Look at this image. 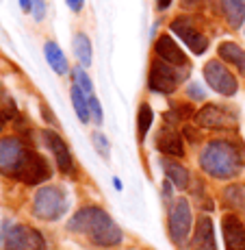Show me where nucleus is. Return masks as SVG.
I'll return each instance as SVG.
<instances>
[{
  "instance_id": "obj_32",
  "label": "nucleus",
  "mask_w": 245,
  "mask_h": 250,
  "mask_svg": "<svg viewBox=\"0 0 245 250\" xmlns=\"http://www.w3.org/2000/svg\"><path fill=\"white\" fill-rule=\"evenodd\" d=\"M41 111H44V115H46V120H48V122H55V115H52L50 111H48V107H46V104H41Z\"/></svg>"
},
{
  "instance_id": "obj_8",
  "label": "nucleus",
  "mask_w": 245,
  "mask_h": 250,
  "mask_svg": "<svg viewBox=\"0 0 245 250\" xmlns=\"http://www.w3.org/2000/svg\"><path fill=\"white\" fill-rule=\"evenodd\" d=\"M204 76L206 83H208L210 89H215L222 96H234L239 89V83L234 79V74L230 72L219 59H213L204 65Z\"/></svg>"
},
{
  "instance_id": "obj_15",
  "label": "nucleus",
  "mask_w": 245,
  "mask_h": 250,
  "mask_svg": "<svg viewBox=\"0 0 245 250\" xmlns=\"http://www.w3.org/2000/svg\"><path fill=\"white\" fill-rule=\"evenodd\" d=\"M193 250H217L213 222L206 215H202L198 220V227H195V233H193Z\"/></svg>"
},
{
  "instance_id": "obj_14",
  "label": "nucleus",
  "mask_w": 245,
  "mask_h": 250,
  "mask_svg": "<svg viewBox=\"0 0 245 250\" xmlns=\"http://www.w3.org/2000/svg\"><path fill=\"white\" fill-rule=\"evenodd\" d=\"M156 148L167 157H182L185 155V146H182V137L176 128H161L156 137Z\"/></svg>"
},
{
  "instance_id": "obj_9",
  "label": "nucleus",
  "mask_w": 245,
  "mask_h": 250,
  "mask_svg": "<svg viewBox=\"0 0 245 250\" xmlns=\"http://www.w3.org/2000/svg\"><path fill=\"white\" fill-rule=\"evenodd\" d=\"M182 81V76L174 70V65L165 63V61H152V68H150V89L152 91H158V94H171L176 91L178 83Z\"/></svg>"
},
{
  "instance_id": "obj_26",
  "label": "nucleus",
  "mask_w": 245,
  "mask_h": 250,
  "mask_svg": "<svg viewBox=\"0 0 245 250\" xmlns=\"http://www.w3.org/2000/svg\"><path fill=\"white\" fill-rule=\"evenodd\" d=\"M89 113L94 115V120H95V124H102V109H100V103H98V98L95 96H89Z\"/></svg>"
},
{
  "instance_id": "obj_19",
  "label": "nucleus",
  "mask_w": 245,
  "mask_h": 250,
  "mask_svg": "<svg viewBox=\"0 0 245 250\" xmlns=\"http://www.w3.org/2000/svg\"><path fill=\"white\" fill-rule=\"evenodd\" d=\"M44 52H46V61L52 65V70H55L57 74H67L70 65H67V59H65L63 50L59 48V44L48 42V44L44 46Z\"/></svg>"
},
{
  "instance_id": "obj_35",
  "label": "nucleus",
  "mask_w": 245,
  "mask_h": 250,
  "mask_svg": "<svg viewBox=\"0 0 245 250\" xmlns=\"http://www.w3.org/2000/svg\"><path fill=\"white\" fill-rule=\"evenodd\" d=\"M4 120H7V115L0 111V133H2V128H4Z\"/></svg>"
},
{
  "instance_id": "obj_28",
  "label": "nucleus",
  "mask_w": 245,
  "mask_h": 250,
  "mask_svg": "<svg viewBox=\"0 0 245 250\" xmlns=\"http://www.w3.org/2000/svg\"><path fill=\"white\" fill-rule=\"evenodd\" d=\"M94 144H95V148H98L100 155L109 157V142H107V137H104L102 133H94Z\"/></svg>"
},
{
  "instance_id": "obj_10",
  "label": "nucleus",
  "mask_w": 245,
  "mask_h": 250,
  "mask_svg": "<svg viewBox=\"0 0 245 250\" xmlns=\"http://www.w3.org/2000/svg\"><path fill=\"white\" fill-rule=\"evenodd\" d=\"M171 31H174L178 37H182V42H185L195 55H204V50L208 48V37L195 26L189 16L176 18V20L171 22Z\"/></svg>"
},
{
  "instance_id": "obj_23",
  "label": "nucleus",
  "mask_w": 245,
  "mask_h": 250,
  "mask_svg": "<svg viewBox=\"0 0 245 250\" xmlns=\"http://www.w3.org/2000/svg\"><path fill=\"white\" fill-rule=\"evenodd\" d=\"M72 103H74V109H76V113H78V118H80V122H89V118H91V113H89V100H87V96L83 94L78 87H72Z\"/></svg>"
},
{
  "instance_id": "obj_34",
  "label": "nucleus",
  "mask_w": 245,
  "mask_h": 250,
  "mask_svg": "<svg viewBox=\"0 0 245 250\" xmlns=\"http://www.w3.org/2000/svg\"><path fill=\"white\" fill-rule=\"evenodd\" d=\"M200 0H182V4H185V7H193V4H198Z\"/></svg>"
},
{
  "instance_id": "obj_4",
  "label": "nucleus",
  "mask_w": 245,
  "mask_h": 250,
  "mask_svg": "<svg viewBox=\"0 0 245 250\" xmlns=\"http://www.w3.org/2000/svg\"><path fill=\"white\" fill-rule=\"evenodd\" d=\"M67 194L59 185H48L41 187L33 198V215L46 222H55V220L63 218L67 211Z\"/></svg>"
},
{
  "instance_id": "obj_21",
  "label": "nucleus",
  "mask_w": 245,
  "mask_h": 250,
  "mask_svg": "<svg viewBox=\"0 0 245 250\" xmlns=\"http://www.w3.org/2000/svg\"><path fill=\"white\" fill-rule=\"evenodd\" d=\"M152 120H154V113H152L150 104L143 103L141 107H139V113H137V131H139V142H143L148 135V131H150L152 126Z\"/></svg>"
},
{
  "instance_id": "obj_18",
  "label": "nucleus",
  "mask_w": 245,
  "mask_h": 250,
  "mask_svg": "<svg viewBox=\"0 0 245 250\" xmlns=\"http://www.w3.org/2000/svg\"><path fill=\"white\" fill-rule=\"evenodd\" d=\"M222 9L232 28H241L245 20V0H222Z\"/></svg>"
},
{
  "instance_id": "obj_3",
  "label": "nucleus",
  "mask_w": 245,
  "mask_h": 250,
  "mask_svg": "<svg viewBox=\"0 0 245 250\" xmlns=\"http://www.w3.org/2000/svg\"><path fill=\"white\" fill-rule=\"evenodd\" d=\"M67 229L72 233H80L87 235L91 239V244L100 248H111L122 244V230L113 222V218L100 207H83L80 211H76L72 215Z\"/></svg>"
},
{
  "instance_id": "obj_33",
  "label": "nucleus",
  "mask_w": 245,
  "mask_h": 250,
  "mask_svg": "<svg viewBox=\"0 0 245 250\" xmlns=\"http://www.w3.org/2000/svg\"><path fill=\"white\" fill-rule=\"evenodd\" d=\"M20 4L24 11H31V0H20Z\"/></svg>"
},
{
  "instance_id": "obj_5",
  "label": "nucleus",
  "mask_w": 245,
  "mask_h": 250,
  "mask_svg": "<svg viewBox=\"0 0 245 250\" xmlns=\"http://www.w3.org/2000/svg\"><path fill=\"white\" fill-rule=\"evenodd\" d=\"M4 250H46V239L37 229L16 224L4 235Z\"/></svg>"
},
{
  "instance_id": "obj_7",
  "label": "nucleus",
  "mask_w": 245,
  "mask_h": 250,
  "mask_svg": "<svg viewBox=\"0 0 245 250\" xmlns=\"http://www.w3.org/2000/svg\"><path fill=\"white\" fill-rule=\"evenodd\" d=\"M237 111L222 104H206L195 113V124L204 128H237Z\"/></svg>"
},
{
  "instance_id": "obj_22",
  "label": "nucleus",
  "mask_w": 245,
  "mask_h": 250,
  "mask_svg": "<svg viewBox=\"0 0 245 250\" xmlns=\"http://www.w3.org/2000/svg\"><path fill=\"white\" fill-rule=\"evenodd\" d=\"M224 203L230 209H245V189L241 185H230L224 189Z\"/></svg>"
},
{
  "instance_id": "obj_16",
  "label": "nucleus",
  "mask_w": 245,
  "mask_h": 250,
  "mask_svg": "<svg viewBox=\"0 0 245 250\" xmlns=\"http://www.w3.org/2000/svg\"><path fill=\"white\" fill-rule=\"evenodd\" d=\"M217 52H219V59L226 61L228 65H234L245 76V50L241 46H237L234 42H224V44H219Z\"/></svg>"
},
{
  "instance_id": "obj_12",
  "label": "nucleus",
  "mask_w": 245,
  "mask_h": 250,
  "mask_svg": "<svg viewBox=\"0 0 245 250\" xmlns=\"http://www.w3.org/2000/svg\"><path fill=\"white\" fill-rule=\"evenodd\" d=\"M226 250H245V227L237 215L228 213L222 220Z\"/></svg>"
},
{
  "instance_id": "obj_31",
  "label": "nucleus",
  "mask_w": 245,
  "mask_h": 250,
  "mask_svg": "<svg viewBox=\"0 0 245 250\" xmlns=\"http://www.w3.org/2000/svg\"><path fill=\"white\" fill-rule=\"evenodd\" d=\"M171 2H174V0H156V4H158V9H161V11H165Z\"/></svg>"
},
{
  "instance_id": "obj_25",
  "label": "nucleus",
  "mask_w": 245,
  "mask_h": 250,
  "mask_svg": "<svg viewBox=\"0 0 245 250\" xmlns=\"http://www.w3.org/2000/svg\"><path fill=\"white\" fill-rule=\"evenodd\" d=\"M74 85L78 87L80 91H83L85 96H91V91H94V87H91V81H89V76H87V72H85L83 68H76L74 72Z\"/></svg>"
},
{
  "instance_id": "obj_11",
  "label": "nucleus",
  "mask_w": 245,
  "mask_h": 250,
  "mask_svg": "<svg viewBox=\"0 0 245 250\" xmlns=\"http://www.w3.org/2000/svg\"><path fill=\"white\" fill-rule=\"evenodd\" d=\"M41 137H44V144L48 146V150L52 152L57 161V167L61 172H72V155H70V148L67 144L61 139V135H57L55 131H41Z\"/></svg>"
},
{
  "instance_id": "obj_13",
  "label": "nucleus",
  "mask_w": 245,
  "mask_h": 250,
  "mask_svg": "<svg viewBox=\"0 0 245 250\" xmlns=\"http://www.w3.org/2000/svg\"><path fill=\"white\" fill-rule=\"evenodd\" d=\"M154 50H156V55L161 57V61L174 65V68H185L187 65V55L182 52V48L176 44L171 35H161L158 37Z\"/></svg>"
},
{
  "instance_id": "obj_29",
  "label": "nucleus",
  "mask_w": 245,
  "mask_h": 250,
  "mask_svg": "<svg viewBox=\"0 0 245 250\" xmlns=\"http://www.w3.org/2000/svg\"><path fill=\"white\" fill-rule=\"evenodd\" d=\"M189 96H191V100H204V91H202V87L198 83L189 85Z\"/></svg>"
},
{
  "instance_id": "obj_24",
  "label": "nucleus",
  "mask_w": 245,
  "mask_h": 250,
  "mask_svg": "<svg viewBox=\"0 0 245 250\" xmlns=\"http://www.w3.org/2000/svg\"><path fill=\"white\" fill-rule=\"evenodd\" d=\"M191 115H193V107H191V104H176L174 109H171L170 113H165V120L167 122H182V120H187V118H191Z\"/></svg>"
},
{
  "instance_id": "obj_6",
  "label": "nucleus",
  "mask_w": 245,
  "mask_h": 250,
  "mask_svg": "<svg viewBox=\"0 0 245 250\" xmlns=\"http://www.w3.org/2000/svg\"><path fill=\"white\" fill-rule=\"evenodd\" d=\"M193 215H191V205L187 198L171 200L170 207V233L176 244H185L191 233Z\"/></svg>"
},
{
  "instance_id": "obj_20",
  "label": "nucleus",
  "mask_w": 245,
  "mask_h": 250,
  "mask_svg": "<svg viewBox=\"0 0 245 250\" xmlns=\"http://www.w3.org/2000/svg\"><path fill=\"white\" fill-rule=\"evenodd\" d=\"M74 55L83 65H91V42L85 33H76L74 35Z\"/></svg>"
},
{
  "instance_id": "obj_27",
  "label": "nucleus",
  "mask_w": 245,
  "mask_h": 250,
  "mask_svg": "<svg viewBox=\"0 0 245 250\" xmlns=\"http://www.w3.org/2000/svg\"><path fill=\"white\" fill-rule=\"evenodd\" d=\"M31 9L37 22H41L46 18V0H31Z\"/></svg>"
},
{
  "instance_id": "obj_30",
  "label": "nucleus",
  "mask_w": 245,
  "mask_h": 250,
  "mask_svg": "<svg viewBox=\"0 0 245 250\" xmlns=\"http://www.w3.org/2000/svg\"><path fill=\"white\" fill-rule=\"evenodd\" d=\"M67 2V7L72 9L74 13H78V11H83V4H85V0H65Z\"/></svg>"
},
{
  "instance_id": "obj_2",
  "label": "nucleus",
  "mask_w": 245,
  "mask_h": 250,
  "mask_svg": "<svg viewBox=\"0 0 245 250\" xmlns=\"http://www.w3.org/2000/svg\"><path fill=\"white\" fill-rule=\"evenodd\" d=\"M245 166V146L239 139H213L200 155V167L219 181L234 179Z\"/></svg>"
},
{
  "instance_id": "obj_1",
  "label": "nucleus",
  "mask_w": 245,
  "mask_h": 250,
  "mask_svg": "<svg viewBox=\"0 0 245 250\" xmlns=\"http://www.w3.org/2000/svg\"><path fill=\"white\" fill-rule=\"evenodd\" d=\"M0 172L26 185H39L50 179V166L39 152L28 148L20 137L0 139Z\"/></svg>"
},
{
  "instance_id": "obj_17",
  "label": "nucleus",
  "mask_w": 245,
  "mask_h": 250,
  "mask_svg": "<svg viewBox=\"0 0 245 250\" xmlns=\"http://www.w3.org/2000/svg\"><path fill=\"white\" fill-rule=\"evenodd\" d=\"M161 166H163V170H165L167 179L174 183L178 189H187V187H189V170H187L182 163L174 161V159H163Z\"/></svg>"
}]
</instances>
